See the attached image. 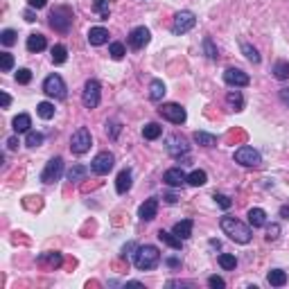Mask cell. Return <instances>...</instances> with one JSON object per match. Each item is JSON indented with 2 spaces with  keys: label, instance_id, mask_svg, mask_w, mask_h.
<instances>
[{
  "label": "cell",
  "instance_id": "f546056e",
  "mask_svg": "<svg viewBox=\"0 0 289 289\" xmlns=\"http://www.w3.org/2000/svg\"><path fill=\"white\" fill-rule=\"evenodd\" d=\"M273 77L276 79H280V81H285V79H289V61H285V59H280V61H276L273 64Z\"/></svg>",
  "mask_w": 289,
  "mask_h": 289
},
{
  "label": "cell",
  "instance_id": "30bf717a",
  "mask_svg": "<svg viewBox=\"0 0 289 289\" xmlns=\"http://www.w3.org/2000/svg\"><path fill=\"white\" fill-rule=\"evenodd\" d=\"M158 113H161L165 120H170L172 124H183V122H185V120H187L185 109H183L181 104H174V102H170V104H163V107L158 109Z\"/></svg>",
  "mask_w": 289,
  "mask_h": 289
},
{
  "label": "cell",
  "instance_id": "ac0fdd59",
  "mask_svg": "<svg viewBox=\"0 0 289 289\" xmlns=\"http://www.w3.org/2000/svg\"><path fill=\"white\" fill-rule=\"evenodd\" d=\"M88 43L90 45H104V43H109V32L104 30V27H90L88 30Z\"/></svg>",
  "mask_w": 289,
  "mask_h": 289
},
{
  "label": "cell",
  "instance_id": "cb8c5ba5",
  "mask_svg": "<svg viewBox=\"0 0 289 289\" xmlns=\"http://www.w3.org/2000/svg\"><path fill=\"white\" fill-rule=\"evenodd\" d=\"M25 45H27V52H41V50H45L47 47V41H45V36L43 34H30Z\"/></svg>",
  "mask_w": 289,
  "mask_h": 289
},
{
  "label": "cell",
  "instance_id": "83f0119b",
  "mask_svg": "<svg viewBox=\"0 0 289 289\" xmlns=\"http://www.w3.org/2000/svg\"><path fill=\"white\" fill-rule=\"evenodd\" d=\"M226 104H228L233 111H242L244 109V98L239 90H228V95H226Z\"/></svg>",
  "mask_w": 289,
  "mask_h": 289
},
{
  "label": "cell",
  "instance_id": "1f68e13d",
  "mask_svg": "<svg viewBox=\"0 0 289 289\" xmlns=\"http://www.w3.org/2000/svg\"><path fill=\"white\" fill-rule=\"evenodd\" d=\"M36 115L41 120H52L55 118V104L50 102H38L36 104Z\"/></svg>",
  "mask_w": 289,
  "mask_h": 289
},
{
  "label": "cell",
  "instance_id": "f5cc1de1",
  "mask_svg": "<svg viewBox=\"0 0 289 289\" xmlns=\"http://www.w3.org/2000/svg\"><path fill=\"white\" fill-rule=\"evenodd\" d=\"M23 16H25V21H27V23H34V21H36V18H34V12H32V7L27 9V12L23 14Z\"/></svg>",
  "mask_w": 289,
  "mask_h": 289
},
{
  "label": "cell",
  "instance_id": "8992f818",
  "mask_svg": "<svg viewBox=\"0 0 289 289\" xmlns=\"http://www.w3.org/2000/svg\"><path fill=\"white\" fill-rule=\"evenodd\" d=\"M100 100H102V86L98 79H88L84 86V93H81V102L86 109H98Z\"/></svg>",
  "mask_w": 289,
  "mask_h": 289
},
{
  "label": "cell",
  "instance_id": "5b68a950",
  "mask_svg": "<svg viewBox=\"0 0 289 289\" xmlns=\"http://www.w3.org/2000/svg\"><path fill=\"white\" fill-rule=\"evenodd\" d=\"M90 144H93V136H90V131L86 127H79L75 133H72V138H70V152L77 154V156H81V154H86L90 149Z\"/></svg>",
  "mask_w": 289,
  "mask_h": 289
},
{
  "label": "cell",
  "instance_id": "3957f363",
  "mask_svg": "<svg viewBox=\"0 0 289 289\" xmlns=\"http://www.w3.org/2000/svg\"><path fill=\"white\" fill-rule=\"evenodd\" d=\"M47 18H50V27H52V30L66 34V32H70V27H72V18H75V14H72L70 7L59 5V7L52 9Z\"/></svg>",
  "mask_w": 289,
  "mask_h": 289
},
{
  "label": "cell",
  "instance_id": "4fadbf2b",
  "mask_svg": "<svg viewBox=\"0 0 289 289\" xmlns=\"http://www.w3.org/2000/svg\"><path fill=\"white\" fill-rule=\"evenodd\" d=\"M224 81H226L228 86H233V88H242V86H249V84H251V77H249L244 70H239V68H226Z\"/></svg>",
  "mask_w": 289,
  "mask_h": 289
},
{
  "label": "cell",
  "instance_id": "816d5d0a",
  "mask_svg": "<svg viewBox=\"0 0 289 289\" xmlns=\"http://www.w3.org/2000/svg\"><path fill=\"white\" fill-rule=\"evenodd\" d=\"M165 262H167V264H170V267H172V269H179V267H181V260H179V258H167V260H165Z\"/></svg>",
  "mask_w": 289,
  "mask_h": 289
},
{
  "label": "cell",
  "instance_id": "bcb514c9",
  "mask_svg": "<svg viewBox=\"0 0 289 289\" xmlns=\"http://www.w3.org/2000/svg\"><path fill=\"white\" fill-rule=\"evenodd\" d=\"M215 201H217V204H219V206H221V208H224V210H228L230 206H233V201H230V199H228V197H226V195H215Z\"/></svg>",
  "mask_w": 289,
  "mask_h": 289
},
{
  "label": "cell",
  "instance_id": "ba28073f",
  "mask_svg": "<svg viewBox=\"0 0 289 289\" xmlns=\"http://www.w3.org/2000/svg\"><path fill=\"white\" fill-rule=\"evenodd\" d=\"M235 161L239 163V165L244 167H260V163H262V156H260L258 149L249 147V144H244V147H239L237 152H235Z\"/></svg>",
  "mask_w": 289,
  "mask_h": 289
},
{
  "label": "cell",
  "instance_id": "9f6ffc18",
  "mask_svg": "<svg viewBox=\"0 0 289 289\" xmlns=\"http://www.w3.org/2000/svg\"><path fill=\"white\" fill-rule=\"evenodd\" d=\"M163 199H165L167 204H176V201H179V197H176V195H165Z\"/></svg>",
  "mask_w": 289,
  "mask_h": 289
},
{
  "label": "cell",
  "instance_id": "f907efd6",
  "mask_svg": "<svg viewBox=\"0 0 289 289\" xmlns=\"http://www.w3.org/2000/svg\"><path fill=\"white\" fill-rule=\"evenodd\" d=\"M278 98H280V102L285 104V107H289V88H282V90H280V95H278Z\"/></svg>",
  "mask_w": 289,
  "mask_h": 289
},
{
  "label": "cell",
  "instance_id": "74e56055",
  "mask_svg": "<svg viewBox=\"0 0 289 289\" xmlns=\"http://www.w3.org/2000/svg\"><path fill=\"white\" fill-rule=\"evenodd\" d=\"M204 52H206V57H208L210 61L219 59V55H217V47H215V43H213V38H210V36L204 38Z\"/></svg>",
  "mask_w": 289,
  "mask_h": 289
},
{
  "label": "cell",
  "instance_id": "d6a6232c",
  "mask_svg": "<svg viewBox=\"0 0 289 289\" xmlns=\"http://www.w3.org/2000/svg\"><path fill=\"white\" fill-rule=\"evenodd\" d=\"M206 181H208V174H206L204 170H195V172H190V174H187V183H190V185H195V187L206 185Z\"/></svg>",
  "mask_w": 289,
  "mask_h": 289
},
{
  "label": "cell",
  "instance_id": "6da1fadb",
  "mask_svg": "<svg viewBox=\"0 0 289 289\" xmlns=\"http://www.w3.org/2000/svg\"><path fill=\"white\" fill-rule=\"evenodd\" d=\"M219 226H221V230L233 239V242H237V244H249L251 242V228H249L247 224H242L239 219H235V217H228V215L221 217Z\"/></svg>",
  "mask_w": 289,
  "mask_h": 289
},
{
  "label": "cell",
  "instance_id": "603a6c76",
  "mask_svg": "<svg viewBox=\"0 0 289 289\" xmlns=\"http://www.w3.org/2000/svg\"><path fill=\"white\" fill-rule=\"evenodd\" d=\"M158 239H161L163 244H167L170 249H174V251H181V244H183V239L181 237H176L174 233H167V230H158Z\"/></svg>",
  "mask_w": 289,
  "mask_h": 289
},
{
  "label": "cell",
  "instance_id": "b9f144b4",
  "mask_svg": "<svg viewBox=\"0 0 289 289\" xmlns=\"http://www.w3.org/2000/svg\"><path fill=\"white\" fill-rule=\"evenodd\" d=\"M0 43H3V45H14V43H16V32L14 30H3V34H0Z\"/></svg>",
  "mask_w": 289,
  "mask_h": 289
},
{
  "label": "cell",
  "instance_id": "4dcf8cb0",
  "mask_svg": "<svg viewBox=\"0 0 289 289\" xmlns=\"http://www.w3.org/2000/svg\"><path fill=\"white\" fill-rule=\"evenodd\" d=\"M163 133V127H158L156 122H149L142 127V138L144 140H156V138H161Z\"/></svg>",
  "mask_w": 289,
  "mask_h": 289
},
{
  "label": "cell",
  "instance_id": "9c48e42d",
  "mask_svg": "<svg viewBox=\"0 0 289 289\" xmlns=\"http://www.w3.org/2000/svg\"><path fill=\"white\" fill-rule=\"evenodd\" d=\"M113 165H115L113 154L111 152H100L98 156L93 158V163H90V170H93L98 176H104V174H109V172L113 170Z\"/></svg>",
  "mask_w": 289,
  "mask_h": 289
},
{
  "label": "cell",
  "instance_id": "d6986e66",
  "mask_svg": "<svg viewBox=\"0 0 289 289\" xmlns=\"http://www.w3.org/2000/svg\"><path fill=\"white\" fill-rule=\"evenodd\" d=\"M61 262H64V258H61V253H52V251H47V253H41L38 255V264H43V267H50V269H55V267H61Z\"/></svg>",
  "mask_w": 289,
  "mask_h": 289
},
{
  "label": "cell",
  "instance_id": "681fc988",
  "mask_svg": "<svg viewBox=\"0 0 289 289\" xmlns=\"http://www.w3.org/2000/svg\"><path fill=\"white\" fill-rule=\"evenodd\" d=\"M0 104H3V109H7L9 104H12V98H9L5 90H0Z\"/></svg>",
  "mask_w": 289,
  "mask_h": 289
},
{
  "label": "cell",
  "instance_id": "e575fe53",
  "mask_svg": "<svg viewBox=\"0 0 289 289\" xmlns=\"http://www.w3.org/2000/svg\"><path fill=\"white\" fill-rule=\"evenodd\" d=\"M219 267L224 269V271H233L235 267H237V258L230 253H221L219 255Z\"/></svg>",
  "mask_w": 289,
  "mask_h": 289
},
{
  "label": "cell",
  "instance_id": "484cf974",
  "mask_svg": "<svg viewBox=\"0 0 289 289\" xmlns=\"http://www.w3.org/2000/svg\"><path fill=\"white\" fill-rule=\"evenodd\" d=\"M192 140H195L197 144H201V147H215L217 136H215V133H208V131H195Z\"/></svg>",
  "mask_w": 289,
  "mask_h": 289
},
{
  "label": "cell",
  "instance_id": "f35d334b",
  "mask_svg": "<svg viewBox=\"0 0 289 289\" xmlns=\"http://www.w3.org/2000/svg\"><path fill=\"white\" fill-rule=\"evenodd\" d=\"M93 9L100 14V18H102V21H107L109 14H111V9H109V0H95Z\"/></svg>",
  "mask_w": 289,
  "mask_h": 289
},
{
  "label": "cell",
  "instance_id": "4316f807",
  "mask_svg": "<svg viewBox=\"0 0 289 289\" xmlns=\"http://www.w3.org/2000/svg\"><path fill=\"white\" fill-rule=\"evenodd\" d=\"M267 280L271 287H282V285H287V273L282 269H271L267 273Z\"/></svg>",
  "mask_w": 289,
  "mask_h": 289
},
{
  "label": "cell",
  "instance_id": "60d3db41",
  "mask_svg": "<svg viewBox=\"0 0 289 289\" xmlns=\"http://www.w3.org/2000/svg\"><path fill=\"white\" fill-rule=\"evenodd\" d=\"M0 68H3V72H9L14 68V57L9 55V52H3V55H0Z\"/></svg>",
  "mask_w": 289,
  "mask_h": 289
},
{
  "label": "cell",
  "instance_id": "9a60e30c",
  "mask_svg": "<svg viewBox=\"0 0 289 289\" xmlns=\"http://www.w3.org/2000/svg\"><path fill=\"white\" fill-rule=\"evenodd\" d=\"M163 181L170 187H181L183 183H187V174L181 170V167H170V170L163 174Z\"/></svg>",
  "mask_w": 289,
  "mask_h": 289
},
{
  "label": "cell",
  "instance_id": "ee69618b",
  "mask_svg": "<svg viewBox=\"0 0 289 289\" xmlns=\"http://www.w3.org/2000/svg\"><path fill=\"white\" fill-rule=\"evenodd\" d=\"M280 237V226L278 224H267V239L273 242V239Z\"/></svg>",
  "mask_w": 289,
  "mask_h": 289
},
{
  "label": "cell",
  "instance_id": "8fae6325",
  "mask_svg": "<svg viewBox=\"0 0 289 289\" xmlns=\"http://www.w3.org/2000/svg\"><path fill=\"white\" fill-rule=\"evenodd\" d=\"M197 25V16L192 12H179L174 16V23H172V32L174 34H185L192 27Z\"/></svg>",
  "mask_w": 289,
  "mask_h": 289
},
{
  "label": "cell",
  "instance_id": "7dc6e473",
  "mask_svg": "<svg viewBox=\"0 0 289 289\" xmlns=\"http://www.w3.org/2000/svg\"><path fill=\"white\" fill-rule=\"evenodd\" d=\"M208 285L213 287V289H224L226 282H224V278H219V276H210L208 278Z\"/></svg>",
  "mask_w": 289,
  "mask_h": 289
},
{
  "label": "cell",
  "instance_id": "277c9868",
  "mask_svg": "<svg viewBox=\"0 0 289 289\" xmlns=\"http://www.w3.org/2000/svg\"><path fill=\"white\" fill-rule=\"evenodd\" d=\"M43 93L47 95V98H55V100H66V95H68V88H66V81L61 75H47L45 79H43Z\"/></svg>",
  "mask_w": 289,
  "mask_h": 289
},
{
  "label": "cell",
  "instance_id": "7c38bea8",
  "mask_svg": "<svg viewBox=\"0 0 289 289\" xmlns=\"http://www.w3.org/2000/svg\"><path fill=\"white\" fill-rule=\"evenodd\" d=\"M165 149H167V154H170V156L181 158V156H185V154L190 152V144L183 140L181 136L172 133V136H167V140H165Z\"/></svg>",
  "mask_w": 289,
  "mask_h": 289
},
{
  "label": "cell",
  "instance_id": "6f0895ef",
  "mask_svg": "<svg viewBox=\"0 0 289 289\" xmlns=\"http://www.w3.org/2000/svg\"><path fill=\"white\" fill-rule=\"evenodd\" d=\"M280 217L282 219H289V206H282L280 208Z\"/></svg>",
  "mask_w": 289,
  "mask_h": 289
},
{
  "label": "cell",
  "instance_id": "2e32d148",
  "mask_svg": "<svg viewBox=\"0 0 289 289\" xmlns=\"http://www.w3.org/2000/svg\"><path fill=\"white\" fill-rule=\"evenodd\" d=\"M156 215H158V199H147L144 204H140V208H138V217H140L142 221L156 219Z\"/></svg>",
  "mask_w": 289,
  "mask_h": 289
},
{
  "label": "cell",
  "instance_id": "db71d44e",
  "mask_svg": "<svg viewBox=\"0 0 289 289\" xmlns=\"http://www.w3.org/2000/svg\"><path fill=\"white\" fill-rule=\"evenodd\" d=\"M167 287H192V282H176V280H172V282H167Z\"/></svg>",
  "mask_w": 289,
  "mask_h": 289
},
{
  "label": "cell",
  "instance_id": "ffe728a7",
  "mask_svg": "<svg viewBox=\"0 0 289 289\" xmlns=\"http://www.w3.org/2000/svg\"><path fill=\"white\" fill-rule=\"evenodd\" d=\"M192 226H195V221L192 219H183V221H176L174 228H172V233L176 235V237L181 239H187L192 235Z\"/></svg>",
  "mask_w": 289,
  "mask_h": 289
},
{
  "label": "cell",
  "instance_id": "d590c367",
  "mask_svg": "<svg viewBox=\"0 0 289 289\" xmlns=\"http://www.w3.org/2000/svg\"><path fill=\"white\" fill-rule=\"evenodd\" d=\"M242 55L247 57L251 64H260V59H262V57H260V52L255 50L251 43H242Z\"/></svg>",
  "mask_w": 289,
  "mask_h": 289
},
{
  "label": "cell",
  "instance_id": "f1b7e54d",
  "mask_svg": "<svg viewBox=\"0 0 289 289\" xmlns=\"http://www.w3.org/2000/svg\"><path fill=\"white\" fill-rule=\"evenodd\" d=\"M50 57H52V64L55 66H61V64H66V59H68V50H66V45H55L50 50Z\"/></svg>",
  "mask_w": 289,
  "mask_h": 289
},
{
  "label": "cell",
  "instance_id": "8d00e7d4",
  "mask_svg": "<svg viewBox=\"0 0 289 289\" xmlns=\"http://www.w3.org/2000/svg\"><path fill=\"white\" fill-rule=\"evenodd\" d=\"M43 140H45V138H43V133H41V131H27L25 144H27V147L34 149V147H41Z\"/></svg>",
  "mask_w": 289,
  "mask_h": 289
},
{
  "label": "cell",
  "instance_id": "7a4b0ae2",
  "mask_svg": "<svg viewBox=\"0 0 289 289\" xmlns=\"http://www.w3.org/2000/svg\"><path fill=\"white\" fill-rule=\"evenodd\" d=\"M158 262H161V251L156 247H152V244L138 247L136 253H133V264L140 271H152V269L158 267Z\"/></svg>",
  "mask_w": 289,
  "mask_h": 289
},
{
  "label": "cell",
  "instance_id": "e0dca14e",
  "mask_svg": "<svg viewBox=\"0 0 289 289\" xmlns=\"http://www.w3.org/2000/svg\"><path fill=\"white\" fill-rule=\"evenodd\" d=\"M131 170H122L118 174V179H115V190H118V195H127L129 190H131Z\"/></svg>",
  "mask_w": 289,
  "mask_h": 289
},
{
  "label": "cell",
  "instance_id": "44dd1931",
  "mask_svg": "<svg viewBox=\"0 0 289 289\" xmlns=\"http://www.w3.org/2000/svg\"><path fill=\"white\" fill-rule=\"evenodd\" d=\"M247 217H249V224H251L253 228H262V226H267V213H264L262 208H251Z\"/></svg>",
  "mask_w": 289,
  "mask_h": 289
},
{
  "label": "cell",
  "instance_id": "d4e9b609",
  "mask_svg": "<svg viewBox=\"0 0 289 289\" xmlns=\"http://www.w3.org/2000/svg\"><path fill=\"white\" fill-rule=\"evenodd\" d=\"M12 127H14V131H16V133H27V131H30V127H32V118L27 113L16 115L14 122H12Z\"/></svg>",
  "mask_w": 289,
  "mask_h": 289
},
{
  "label": "cell",
  "instance_id": "c3c4849f",
  "mask_svg": "<svg viewBox=\"0 0 289 289\" xmlns=\"http://www.w3.org/2000/svg\"><path fill=\"white\" fill-rule=\"evenodd\" d=\"M27 5H30L32 9H43L47 5V0H27Z\"/></svg>",
  "mask_w": 289,
  "mask_h": 289
},
{
  "label": "cell",
  "instance_id": "52a82bcc",
  "mask_svg": "<svg viewBox=\"0 0 289 289\" xmlns=\"http://www.w3.org/2000/svg\"><path fill=\"white\" fill-rule=\"evenodd\" d=\"M61 174H64V158H61V156H55V158H50V161H47L45 170L41 172V181L50 185V183L59 181Z\"/></svg>",
  "mask_w": 289,
  "mask_h": 289
},
{
  "label": "cell",
  "instance_id": "f6af8a7d",
  "mask_svg": "<svg viewBox=\"0 0 289 289\" xmlns=\"http://www.w3.org/2000/svg\"><path fill=\"white\" fill-rule=\"evenodd\" d=\"M120 122H115V120H111V122H107V131L111 133V138H118V133H120Z\"/></svg>",
  "mask_w": 289,
  "mask_h": 289
},
{
  "label": "cell",
  "instance_id": "7402d4cb",
  "mask_svg": "<svg viewBox=\"0 0 289 289\" xmlns=\"http://www.w3.org/2000/svg\"><path fill=\"white\" fill-rule=\"evenodd\" d=\"M165 84H163L161 79H152V84H149V100L152 102H161L163 98H165Z\"/></svg>",
  "mask_w": 289,
  "mask_h": 289
},
{
  "label": "cell",
  "instance_id": "7bdbcfd3",
  "mask_svg": "<svg viewBox=\"0 0 289 289\" xmlns=\"http://www.w3.org/2000/svg\"><path fill=\"white\" fill-rule=\"evenodd\" d=\"M16 81H18V84H30V81H32V70L30 68H18Z\"/></svg>",
  "mask_w": 289,
  "mask_h": 289
},
{
  "label": "cell",
  "instance_id": "11a10c76",
  "mask_svg": "<svg viewBox=\"0 0 289 289\" xmlns=\"http://www.w3.org/2000/svg\"><path fill=\"white\" fill-rule=\"evenodd\" d=\"M7 147H9V149H16V147H18V138H16V136L9 138V140H7Z\"/></svg>",
  "mask_w": 289,
  "mask_h": 289
},
{
  "label": "cell",
  "instance_id": "5bb4252c",
  "mask_svg": "<svg viewBox=\"0 0 289 289\" xmlns=\"http://www.w3.org/2000/svg\"><path fill=\"white\" fill-rule=\"evenodd\" d=\"M149 41H152V32L147 27H133L129 32V45H131V50H142Z\"/></svg>",
  "mask_w": 289,
  "mask_h": 289
},
{
  "label": "cell",
  "instance_id": "ab89813d",
  "mask_svg": "<svg viewBox=\"0 0 289 289\" xmlns=\"http://www.w3.org/2000/svg\"><path fill=\"white\" fill-rule=\"evenodd\" d=\"M109 55H111V59L120 61L124 55H127V50H124L122 43H111V45H109Z\"/></svg>",
  "mask_w": 289,
  "mask_h": 289
},
{
  "label": "cell",
  "instance_id": "836d02e7",
  "mask_svg": "<svg viewBox=\"0 0 289 289\" xmlns=\"http://www.w3.org/2000/svg\"><path fill=\"white\" fill-rule=\"evenodd\" d=\"M86 174H88V170H86L84 165H72L70 170H68V181H72V183L84 181V179H86Z\"/></svg>",
  "mask_w": 289,
  "mask_h": 289
}]
</instances>
